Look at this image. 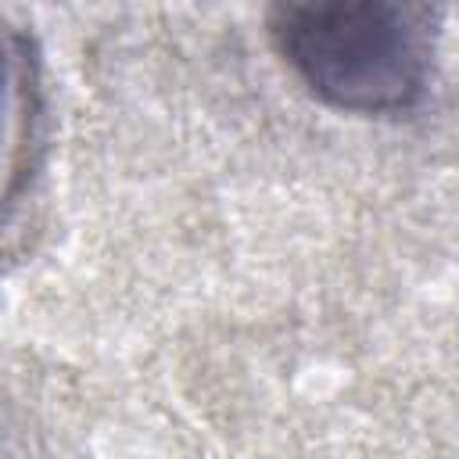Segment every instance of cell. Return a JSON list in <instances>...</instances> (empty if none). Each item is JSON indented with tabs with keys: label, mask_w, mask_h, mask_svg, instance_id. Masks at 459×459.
Instances as JSON below:
<instances>
[{
	"label": "cell",
	"mask_w": 459,
	"mask_h": 459,
	"mask_svg": "<svg viewBox=\"0 0 459 459\" xmlns=\"http://www.w3.org/2000/svg\"><path fill=\"white\" fill-rule=\"evenodd\" d=\"M22 39L7 36L0 18V197L7 194V176L14 169V140L22 136V68H18Z\"/></svg>",
	"instance_id": "obj_2"
},
{
	"label": "cell",
	"mask_w": 459,
	"mask_h": 459,
	"mask_svg": "<svg viewBox=\"0 0 459 459\" xmlns=\"http://www.w3.org/2000/svg\"><path fill=\"white\" fill-rule=\"evenodd\" d=\"M448 0H269V39L333 111L394 118L427 97Z\"/></svg>",
	"instance_id": "obj_1"
}]
</instances>
